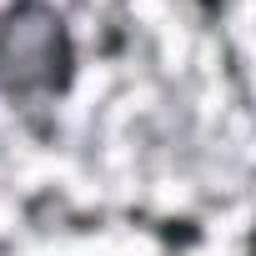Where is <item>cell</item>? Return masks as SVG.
I'll return each mask as SVG.
<instances>
[{
    "label": "cell",
    "mask_w": 256,
    "mask_h": 256,
    "mask_svg": "<svg viewBox=\"0 0 256 256\" xmlns=\"http://www.w3.org/2000/svg\"><path fill=\"white\" fill-rule=\"evenodd\" d=\"M80 80V40L60 0H0V100L60 106Z\"/></svg>",
    "instance_id": "obj_1"
}]
</instances>
